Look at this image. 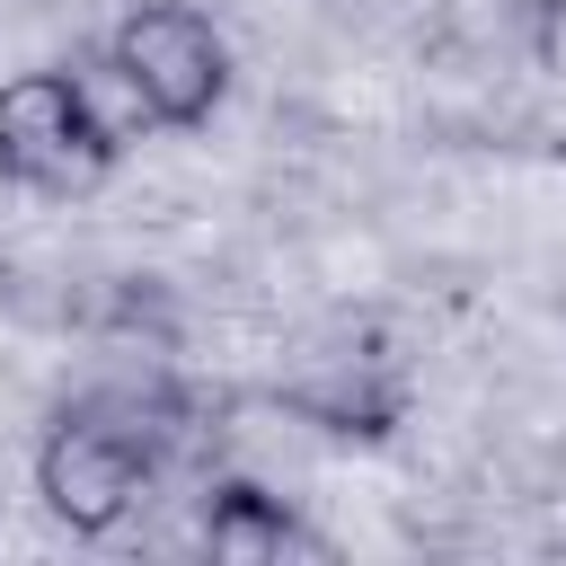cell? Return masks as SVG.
Masks as SVG:
<instances>
[{
    "label": "cell",
    "instance_id": "obj_1",
    "mask_svg": "<svg viewBox=\"0 0 566 566\" xmlns=\"http://www.w3.org/2000/svg\"><path fill=\"white\" fill-rule=\"evenodd\" d=\"M142 486H150V424H142V407L80 398V407L53 416V433L35 451V495H44V513L62 531L106 539L142 504Z\"/></svg>",
    "mask_w": 566,
    "mask_h": 566
},
{
    "label": "cell",
    "instance_id": "obj_2",
    "mask_svg": "<svg viewBox=\"0 0 566 566\" xmlns=\"http://www.w3.org/2000/svg\"><path fill=\"white\" fill-rule=\"evenodd\" d=\"M124 159V124L97 106L80 71H18L0 80V177L35 195H88Z\"/></svg>",
    "mask_w": 566,
    "mask_h": 566
},
{
    "label": "cell",
    "instance_id": "obj_3",
    "mask_svg": "<svg viewBox=\"0 0 566 566\" xmlns=\"http://www.w3.org/2000/svg\"><path fill=\"white\" fill-rule=\"evenodd\" d=\"M106 62H115V80L133 88L142 124H159V133H195V124H212L221 97H230V44H221V27H212L203 9H186V0H142V9L106 35Z\"/></svg>",
    "mask_w": 566,
    "mask_h": 566
},
{
    "label": "cell",
    "instance_id": "obj_4",
    "mask_svg": "<svg viewBox=\"0 0 566 566\" xmlns=\"http://www.w3.org/2000/svg\"><path fill=\"white\" fill-rule=\"evenodd\" d=\"M283 398H292L310 424L363 433V442H380V433L407 416V389H398V371H389L380 354H310V363L283 380Z\"/></svg>",
    "mask_w": 566,
    "mask_h": 566
},
{
    "label": "cell",
    "instance_id": "obj_5",
    "mask_svg": "<svg viewBox=\"0 0 566 566\" xmlns=\"http://www.w3.org/2000/svg\"><path fill=\"white\" fill-rule=\"evenodd\" d=\"M203 548L230 557V566H274V557H318L327 539H318L283 495L230 478V486H212V504H203Z\"/></svg>",
    "mask_w": 566,
    "mask_h": 566
},
{
    "label": "cell",
    "instance_id": "obj_6",
    "mask_svg": "<svg viewBox=\"0 0 566 566\" xmlns=\"http://www.w3.org/2000/svg\"><path fill=\"white\" fill-rule=\"evenodd\" d=\"M531 9H566V0H531Z\"/></svg>",
    "mask_w": 566,
    "mask_h": 566
}]
</instances>
